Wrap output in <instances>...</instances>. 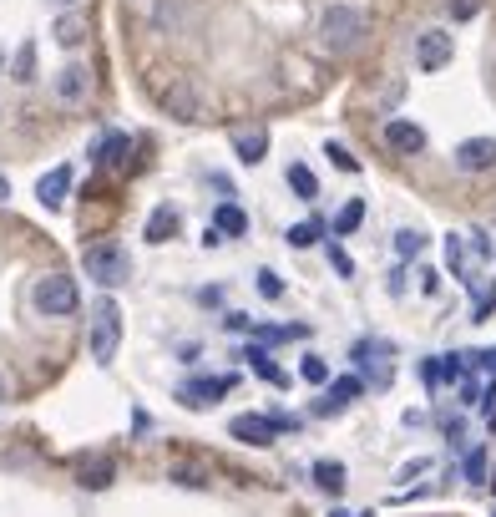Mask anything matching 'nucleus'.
<instances>
[{"mask_svg": "<svg viewBox=\"0 0 496 517\" xmlns=\"http://www.w3.org/2000/svg\"><path fill=\"white\" fill-rule=\"evenodd\" d=\"M81 269H87L102 289H117V284H127L132 259H127V249H122L117 239H97V244L81 249Z\"/></svg>", "mask_w": 496, "mask_h": 517, "instance_id": "1", "label": "nucleus"}, {"mask_svg": "<svg viewBox=\"0 0 496 517\" xmlns=\"http://www.w3.org/2000/svg\"><path fill=\"white\" fill-rule=\"evenodd\" d=\"M31 305L46 315V320H71L81 310V294L71 284V274H41L36 289H31Z\"/></svg>", "mask_w": 496, "mask_h": 517, "instance_id": "2", "label": "nucleus"}, {"mask_svg": "<svg viewBox=\"0 0 496 517\" xmlns=\"http://www.w3.org/2000/svg\"><path fill=\"white\" fill-rule=\"evenodd\" d=\"M87 315H92V360L112 365V355L122 345V310H117V300H107V294H102Z\"/></svg>", "mask_w": 496, "mask_h": 517, "instance_id": "3", "label": "nucleus"}, {"mask_svg": "<svg viewBox=\"0 0 496 517\" xmlns=\"http://www.w3.org/2000/svg\"><path fill=\"white\" fill-rule=\"evenodd\" d=\"M360 36H365V11H355V6H329L319 16V41L329 51H350V46H360Z\"/></svg>", "mask_w": 496, "mask_h": 517, "instance_id": "4", "label": "nucleus"}, {"mask_svg": "<svg viewBox=\"0 0 496 517\" xmlns=\"http://www.w3.org/2000/svg\"><path fill=\"white\" fill-rule=\"evenodd\" d=\"M395 350L385 345V340H360L355 350H350V360L360 365V371H370V386H390V376H395V360H390Z\"/></svg>", "mask_w": 496, "mask_h": 517, "instance_id": "5", "label": "nucleus"}, {"mask_svg": "<svg viewBox=\"0 0 496 517\" xmlns=\"http://www.w3.org/2000/svg\"><path fill=\"white\" fill-rule=\"evenodd\" d=\"M451 51H456L451 31H421V36H416V66H421V71H441V66L451 61Z\"/></svg>", "mask_w": 496, "mask_h": 517, "instance_id": "6", "label": "nucleus"}, {"mask_svg": "<svg viewBox=\"0 0 496 517\" xmlns=\"http://www.w3.org/2000/svg\"><path fill=\"white\" fill-rule=\"evenodd\" d=\"M456 168L461 173H491L496 168V137H466L456 147Z\"/></svg>", "mask_w": 496, "mask_h": 517, "instance_id": "7", "label": "nucleus"}, {"mask_svg": "<svg viewBox=\"0 0 496 517\" xmlns=\"http://www.w3.org/2000/svg\"><path fill=\"white\" fill-rule=\"evenodd\" d=\"M228 436L248 441V447H269V441L279 436V421H274V416H259V411H248V416H233Z\"/></svg>", "mask_w": 496, "mask_h": 517, "instance_id": "8", "label": "nucleus"}, {"mask_svg": "<svg viewBox=\"0 0 496 517\" xmlns=\"http://www.w3.org/2000/svg\"><path fill=\"white\" fill-rule=\"evenodd\" d=\"M223 391H233V376H208V381H183L178 386V401L188 406V411H203V406H213Z\"/></svg>", "mask_w": 496, "mask_h": 517, "instance_id": "9", "label": "nucleus"}, {"mask_svg": "<svg viewBox=\"0 0 496 517\" xmlns=\"http://www.w3.org/2000/svg\"><path fill=\"white\" fill-rule=\"evenodd\" d=\"M87 92H92V77H87V66H81V61H66V66L56 71V102L76 107V102H87Z\"/></svg>", "mask_w": 496, "mask_h": 517, "instance_id": "10", "label": "nucleus"}, {"mask_svg": "<svg viewBox=\"0 0 496 517\" xmlns=\"http://www.w3.org/2000/svg\"><path fill=\"white\" fill-rule=\"evenodd\" d=\"M355 396H365V381L360 376H340V381H329V391H324V401L314 406L319 416H340Z\"/></svg>", "mask_w": 496, "mask_h": 517, "instance_id": "11", "label": "nucleus"}, {"mask_svg": "<svg viewBox=\"0 0 496 517\" xmlns=\"http://www.w3.org/2000/svg\"><path fill=\"white\" fill-rule=\"evenodd\" d=\"M385 147H390V153L416 158V153H426V132L416 122H385Z\"/></svg>", "mask_w": 496, "mask_h": 517, "instance_id": "12", "label": "nucleus"}, {"mask_svg": "<svg viewBox=\"0 0 496 517\" xmlns=\"http://www.w3.org/2000/svg\"><path fill=\"white\" fill-rule=\"evenodd\" d=\"M162 107H168L178 122H193L198 117V92L188 82H168V87H162Z\"/></svg>", "mask_w": 496, "mask_h": 517, "instance_id": "13", "label": "nucleus"}, {"mask_svg": "<svg viewBox=\"0 0 496 517\" xmlns=\"http://www.w3.org/2000/svg\"><path fill=\"white\" fill-rule=\"evenodd\" d=\"M233 153H238V163H264V153H269V132L264 127H248V132H233Z\"/></svg>", "mask_w": 496, "mask_h": 517, "instance_id": "14", "label": "nucleus"}, {"mask_svg": "<svg viewBox=\"0 0 496 517\" xmlns=\"http://www.w3.org/2000/svg\"><path fill=\"white\" fill-rule=\"evenodd\" d=\"M66 193H71V168H66V163H56V168L36 183V198H41L46 208H61V203H66Z\"/></svg>", "mask_w": 496, "mask_h": 517, "instance_id": "15", "label": "nucleus"}, {"mask_svg": "<svg viewBox=\"0 0 496 517\" xmlns=\"http://www.w3.org/2000/svg\"><path fill=\"white\" fill-rule=\"evenodd\" d=\"M213 229H218L223 239H238V234H248V213H243L238 203H218V213H213Z\"/></svg>", "mask_w": 496, "mask_h": 517, "instance_id": "16", "label": "nucleus"}, {"mask_svg": "<svg viewBox=\"0 0 496 517\" xmlns=\"http://www.w3.org/2000/svg\"><path fill=\"white\" fill-rule=\"evenodd\" d=\"M127 153H132V137L112 132V137H102V147H97V163H102V168H122Z\"/></svg>", "mask_w": 496, "mask_h": 517, "instance_id": "17", "label": "nucleus"}, {"mask_svg": "<svg viewBox=\"0 0 496 517\" xmlns=\"http://www.w3.org/2000/svg\"><path fill=\"white\" fill-rule=\"evenodd\" d=\"M314 487L329 492V497H340L345 492V467L340 462H314Z\"/></svg>", "mask_w": 496, "mask_h": 517, "instance_id": "18", "label": "nucleus"}, {"mask_svg": "<svg viewBox=\"0 0 496 517\" xmlns=\"http://www.w3.org/2000/svg\"><path fill=\"white\" fill-rule=\"evenodd\" d=\"M284 178H289L294 198H304V203H309V198H319V178H314L304 163H289V173H284Z\"/></svg>", "mask_w": 496, "mask_h": 517, "instance_id": "19", "label": "nucleus"}, {"mask_svg": "<svg viewBox=\"0 0 496 517\" xmlns=\"http://www.w3.org/2000/svg\"><path fill=\"white\" fill-rule=\"evenodd\" d=\"M243 360H248V365H254V371H259L264 381H274V386H284V381H289V376L279 371V365H274V360L264 355V345H248V350H243Z\"/></svg>", "mask_w": 496, "mask_h": 517, "instance_id": "20", "label": "nucleus"}, {"mask_svg": "<svg viewBox=\"0 0 496 517\" xmlns=\"http://www.w3.org/2000/svg\"><path fill=\"white\" fill-rule=\"evenodd\" d=\"M173 229H178V213H173V208H157V213L147 218V239H152V244L173 239Z\"/></svg>", "mask_w": 496, "mask_h": 517, "instance_id": "21", "label": "nucleus"}, {"mask_svg": "<svg viewBox=\"0 0 496 517\" xmlns=\"http://www.w3.org/2000/svg\"><path fill=\"white\" fill-rule=\"evenodd\" d=\"M365 224V198H350L340 213H335V234H355Z\"/></svg>", "mask_w": 496, "mask_h": 517, "instance_id": "22", "label": "nucleus"}, {"mask_svg": "<svg viewBox=\"0 0 496 517\" xmlns=\"http://www.w3.org/2000/svg\"><path fill=\"white\" fill-rule=\"evenodd\" d=\"M56 41L61 46H81V41H87V16H61L56 21Z\"/></svg>", "mask_w": 496, "mask_h": 517, "instance_id": "23", "label": "nucleus"}, {"mask_svg": "<svg viewBox=\"0 0 496 517\" xmlns=\"http://www.w3.org/2000/svg\"><path fill=\"white\" fill-rule=\"evenodd\" d=\"M112 462L102 457V462H92V467H81V487H92V492H102V487H112Z\"/></svg>", "mask_w": 496, "mask_h": 517, "instance_id": "24", "label": "nucleus"}, {"mask_svg": "<svg viewBox=\"0 0 496 517\" xmlns=\"http://www.w3.org/2000/svg\"><path fill=\"white\" fill-rule=\"evenodd\" d=\"M319 234H324V224H319V218H304V224H294L284 239H289L294 249H309V244H319Z\"/></svg>", "mask_w": 496, "mask_h": 517, "instance_id": "25", "label": "nucleus"}, {"mask_svg": "<svg viewBox=\"0 0 496 517\" xmlns=\"http://www.w3.org/2000/svg\"><path fill=\"white\" fill-rule=\"evenodd\" d=\"M31 77H36V41H26L16 51V82H31Z\"/></svg>", "mask_w": 496, "mask_h": 517, "instance_id": "26", "label": "nucleus"}, {"mask_svg": "<svg viewBox=\"0 0 496 517\" xmlns=\"http://www.w3.org/2000/svg\"><path fill=\"white\" fill-rule=\"evenodd\" d=\"M395 249H400V259H416V254L426 249V239H421L416 229H400V234H395Z\"/></svg>", "mask_w": 496, "mask_h": 517, "instance_id": "27", "label": "nucleus"}, {"mask_svg": "<svg viewBox=\"0 0 496 517\" xmlns=\"http://www.w3.org/2000/svg\"><path fill=\"white\" fill-rule=\"evenodd\" d=\"M324 153H329V163H335L340 173H360V163L350 158V147H345V142H329V147H324Z\"/></svg>", "mask_w": 496, "mask_h": 517, "instance_id": "28", "label": "nucleus"}, {"mask_svg": "<svg viewBox=\"0 0 496 517\" xmlns=\"http://www.w3.org/2000/svg\"><path fill=\"white\" fill-rule=\"evenodd\" d=\"M299 376H304L309 386H319V381H329V365H324L319 355H304V365H299Z\"/></svg>", "mask_w": 496, "mask_h": 517, "instance_id": "29", "label": "nucleus"}, {"mask_svg": "<svg viewBox=\"0 0 496 517\" xmlns=\"http://www.w3.org/2000/svg\"><path fill=\"white\" fill-rule=\"evenodd\" d=\"M491 310H496V289H476V315L471 320H491Z\"/></svg>", "mask_w": 496, "mask_h": 517, "instance_id": "30", "label": "nucleus"}, {"mask_svg": "<svg viewBox=\"0 0 496 517\" xmlns=\"http://www.w3.org/2000/svg\"><path fill=\"white\" fill-rule=\"evenodd\" d=\"M259 294H264V300H279V294H284V279L264 269V274H259Z\"/></svg>", "mask_w": 496, "mask_h": 517, "instance_id": "31", "label": "nucleus"}, {"mask_svg": "<svg viewBox=\"0 0 496 517\" xmlns=\"http://www.w3.org/2000/svg\"><path fill=\"white\" fill-rule=\"evenodd\" d=\"M466 477H471V482H486V452H471V457H466Z\"/></svg>", "mask_w": 496, "mask_h": 517, "instance_id": "32", "label": "nucleus"}, {"mask_svg": "<svg viewBox=\"0 0 496 517\" xmlns=\"http://www.w3.org/2000/svg\"><path fill=\"white\" fill-rule=\"evenodd\" d=\"M173 482H183V487H208V477H203L198 467H178V472H173Z\"/></svg>", "mask_w": 496, "mask_h": 517, "instance_id": "33", "label": "nucleus"}, {"mask_svg": "<svg viewBox=\"0 0 496 517\" xmlns=\"http://www.w3.org/2000/svg\"><path fill=\"white\" fill-rule=\"evenodd\" d=\"M421 472H431V457H416V462H405L395 477H400V482H410V477H421Z\"/></svg>", "mask_w": 496, "mask_h": 517, "instance_id": "34", "label": "nucleus"}, {"mask_svg": "<svg viewBox=\"0 0 496 517\" xmlns=\"http://www.w3.org/2000/svg\"><path fill=\"white\" fill-rule=\"evenodd\" d=\"M446 264H451V274H461V239H456V234L446 239ZM461 279H466V274H461Z\"/></svg>", "mask_w": 496, "mask_h": 517, "instance_id": "35", "label": "nucleus"}, {"mask_svg": "<svg viewBox=\"0 0 496 517\" xmlns=\"http://www.w3.org/2000/svg\"><path fill=\"white\" fill-rule=\"evenodd\" d=\"M471 254H476V259H491V239H486L481 229H471Z\"/></svg>", "mask_w": 496, "mask_h": 517, "instance_id": "36", "label": "nucleus"}, {"mask_svg": "<svg viewBox=\"0 0 496 517\" xmlns=\"http://www.w3.org/2000/svg\"><path fill=\"white\" fill-rule=\"evenodd\" d=\"M329 264H335V269H340L345 279L355 274V264H350V254H345V249H329Z\"/></svg>", "mask_w": 496, "mask_h": 517, "instance_id": "37", "label": "nucleus"}, {"mask_svg": "<svg viewBox=\"0 0 496 517\" xmlns=\"http://www.w3.org/2000/svg\"><path fill=\"white\" fill-rule=\"evenodd\" d=\"M421 381H426V386L441 381V360H426V365H421Z\"/></svg>", "mask_w": 496, "mask_h": 517, "instance_id": "38", "label": "nucleus"}, {"mask_svg": "<svg viewBox=\"0 0 496 517\" xmlns=\"http://www.w3.org/2000/svg\"><path fill=\"white\" fill-rule=\"evenodd\" d=\"M329 517H370V512H350V507H335V512H329Z\"/></svg>", "mask_w": 496, "mask_h": 517, "instance_id": "39", "label": "nucleus"}, {"mask_svg": "<svg viewBox=\"0 0 496 517\" xmlns=\"http://www.w3.org/2000/svg\"><path fill=\"white\" fill-rule=\"evenodd\" d=\"M11 396V381H6V371H0V401H6Z\"/></svg>", "mask_w": 496, "mask_h": 517, "instance_id": "40", "label": "nucleus"}, {"mask_svg": "<svg viewBox=\"0 0 496 517\" xmlns=\"http://www.w3.org/2000/svg\"><path fill=\"white\" fill-rule=\"evenodd\" d=\"M0 71H6V46H0Z\"/></svg>", "mask_w": 496, "mask_h": 517, "instance_id": "41", "label": "nucleus"}, {"mask_svg": "<svg viewBox=\"0 0 496 517\" xmlns=\"http://www.w3.org/2000/svg\"><path fill=\"white\" fill-rule=\"evenodd\" d=\"M491 492H496V477H491Z\"/></svg>", "mask_w": 496, "mask_h": 517, "instance_id": "42", "label": "nucleus"}, {"mask_svg": "<svg viewBox=\"0 0 496 517\" xmlns=\"http://www.w3.org/2000/svg\"><path fill=\"white\" fill-rule=\"evenodd\" d=\"M491 517H496V512H491Z\"/></svg>", "mask_w": 496, "mask_h": 517, "instance_id": "43", "label": "nucleus"}]
</instances>
